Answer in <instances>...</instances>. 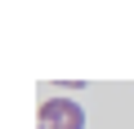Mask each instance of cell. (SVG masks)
Returning a JSON list of instances; mask_svg holds the SVG:
<instances>
[{
	"mask_svg": "<svg viewBox=\"0 0 134 129\" xmlns=\"http://www.w3.org/2000/svg\"><path fill=\"white\" fill-rule=\"evenodd\" d=\"M40 129H85V111L72 98H45L40 102Z\"/></svg>",
	"mask_w": 134,
	"mask_h": 129,
	"instance_id": "obj_1",
	"label": "cell"
}]
</instances>
